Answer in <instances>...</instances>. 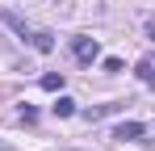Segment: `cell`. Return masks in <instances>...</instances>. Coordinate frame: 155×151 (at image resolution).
Listing matches in <instances>:
<instances>
[{
    "label": "cell",
    "mask_w": 155,
    "mask_h": 151,
    "mask_svg": "<svg viewBox=\"0 0 155 151\" xmlns=\"http://www.w3.org/2000/svg\"><path fill=\"white\" fill-rule=\"evenodd\" d=\"M71 50H76V59H80V63H97V55H101L97 38H76V42H71Z\"/></svg>",
    "instance_id": "1"
},
{
    "label": "cell",
    "mask_w": 155,
    "mask_h": 151,
    "mask_svg": "<svg viewBox=\"0 0 155 151\" xmlns=\"http://www.w3.org/2000/svg\"><path fill=\"white\" fill-rule=\"evenodd\" d=\"M113 139H126V143L130 139H143V122H122L117 130H113Z\"/></svg>",
    "instance_id": "3"
},
{
    "label": "cell",
    "mask_w": 155,
    "mask_h": 151,
    "mask_svg": "<svg viewBox=\"0 0 155 151\" xmlns=\"http://www.w3.org/2000/svg\"><path fill=\"white\" fill-rule=\"evenodd\" d=\"M42 88H46V92H59V88H63V72H46L42 76Z\"/></svg>",
    "instance_id": "5"
},
{
    "label": "cell",
    "mask_w": 155,
    "mask_h": 151,
    "mask_svg": "<svg viewBox=\"0 0 155 151\" xmlns=\"http://www.w3.org/2000/svg\"><path fill=\"white\" fill-rule=\"evenodd\" d=\"M101 67H105V72H109V76H117V72H122V59H113V55H109V59H105Z\"/></svg>",
    "instance_id": "6"
},
{
    "label": "cell",
    "mask_w": 155,
    "mask_h": 151,
    "mask_svg": "<svg viewBox=\"0 0 155 151\" xmlns=\"http://www.w3.org/2000/svg\"><path fill=\"white\" fill-rule=\"evenodd\" d=\"M29 42H34V50H42V55H51V50H54V38L46 34V29H34Z\"/></svg>",
    "instance_id": "2"
},
{
    "label": "cell",
    "mask_w": 155,
    "mask_h": 151,
    "mask_svg": "<svg viewBox=\"0 0 155 151\" xmlns=\"http://www.w3.org/2000/svg\"><path fill=\"white\" fill-rule=\"evenodd\" d=\"M51 109H54V118H71V113H76V101H71V97H59Z\"/></svg>",
    "instance_id": "4"
},
{
    "label": "cell",
    "mask_w": 155,
    "mask_h": 151,
    "mask_svg": "<svg viewBox=\"0 0 155 151\" xmlns=\"http://www.w3.org/2000/svg\"><path fill=\"white\" fill-rule=\"evenodd\" d=\"M21 122H38V109L34 105H21Z\"/></svg>",
    "instance_id": "7"
}]
</instances>
